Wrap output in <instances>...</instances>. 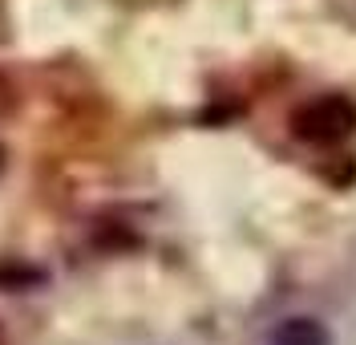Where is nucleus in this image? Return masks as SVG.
Returning a JSON list of instances; mask_svg holds the SVG:
<instances>
[{"label": "nucleus", "mask_w": 356, "mask_h": 345, "mask_svg": "<svg viewBox=\"0 0 356 345\" xmlns=\"http://www.w3.org/2000/svg\"><path fill=\"white\" fill-rule=\"evenodd\" d=\"M291 135L312 146H336L356 135V102L348 93H320L291 110Z\"/></svg>", "instance_id": "obj_1"}, {"label": "nucleus", "mask_w": 356, "mask_h": 345, "mask_svg": "<svg viewBox=\"0 0 356 345\" xmlns=\"http://www.w3.org/2000/svg\"><path fill=\"white\" fill-rule=\"evenodd\" d=\"M267 345H332V337L316 317H288L271 329Z\"/></svg>", "instance_id": "obj_2"}, {"label": "nucleus", "mask_w": 356, "mask_h": 345, "mask_svg": "<svg viewBox=\"0 0 356 345\" xmlns=\"http://www.w3.org/2000/svg\"><path fill=\"white\" fill-rule=\"evenodd\" d=\"M44 280H49L44 268L29 264V260H17V256H4V260H0V289H4V293L37 289V284H44Z\"/></svg>", "instance_id": "obj_3"}, {"label": "nucleus", "mask_w": 356, "mask_h": 345, "mask_svg": "<svg viewBox=\"0 0 356 345\" xmlns=\"http://www.w3.org/2000/svg\"><path fill=\"white\" fill-rule=\"evenodd\" d=\"M13 110H17V86L0 73V118H8Z\"/></svg>", "instance_id": "obj_4"}, {"label": "nucleus", "mask_w": 356, "mask_h": 345, "mask_svg": "<svg viewBox=\"0 0 356 345\" xmlns=\"http://www.w3.org/2000/svg\"><path fill=\"white\" fill-rule=\"evenodd\" d=\"M0 167H4V146H0Z\"/></svg>", "instance_id": "obj_5"}]
</instances>
